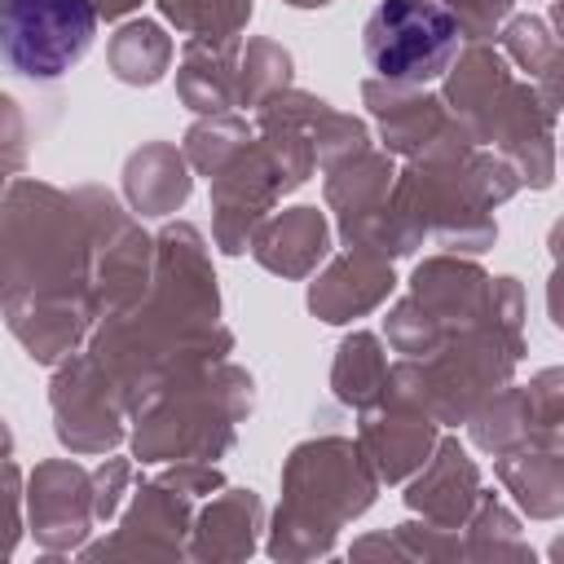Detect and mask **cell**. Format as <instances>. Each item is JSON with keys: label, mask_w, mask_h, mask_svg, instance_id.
<instances>
[{"label": "cell", "mask_w": 564, "mask_h": 564, "mask_svg": "<svg viewBox=\"0 0 564 564\" xmlns=\"http://www.w3.org/2000/svg\"><path fill=\"white\" fill-rule=\"evenodd\" d=\"M88 520H97L88 476L75 463H40L31 471V529L40 546L48 551L79 546Z\"/></svg>", "instance_id": "8992f818"}, {"label": "cell", "mask_w": 564, "mask_h": 564, "mask_svg": "<svg viewBox=\"0 0 564 564\" xmlns=\"http://www.w3.org/2000/svg\"><path fill=\"white\" fill-rule=\"evenodd\" d=\"M432 436V414L397 392H383V401L361 419V454L383 480H401L410 467L427 463Z\"/></svg>", "instance_id": "52a82bcc"}, {"label": "cell", "mask_w": 564, "mask_h": 564, "mask_svg": "<svg viewBox=\"0 0 564 564\" xmlns=\"http://www.w3.org/2000/svg\"><path fill=\"white\" fill-rule=\"evenodd\" d=\"M326 242H330V234H326L322 212L317 207H291L251 238V251L264 269L286 273V278H304L326 256Z\"/></svg>", "instance_id": "8fae6325"}, {"label": "cell", "mask_w": 564, "mask_h": 564, "mask_svg": "<svg viewBox=\"0 0 564 564\" xmlns=\"http://www.w3.org/2000/svg\"><path fill=\"white\" fill-rule=\"evenodd\" d=\"M238 35L234 40H207L189 35L185 40V62L176 70V88L189 110L220 115L238 101Z\"/></svg>", "instance_id": "9c48e42d"}, {"label": "cell", "mask_w": 564, "mask_h": 564, "mask_svg": "<svg viewBox=\"0 0 564 564\" xmlns=\"http://www.w3.org/2000/svg\"><path fill=\"white\" fill-rule=\"evenodd\" d=\"M128 476H132V467L123 458H106L93 471V507H97V520H110L119 511V489H123Z\"/></svg>", "instance_id": "7402d4cb"}, {"label": "cell", "mask_w": 564, "mask_h": 564, "mask_svg": "<svg viewBox=\"0 0 564 564\" xmlns=\"http://www.w3.org/2000/svg\"><path fill=\"white\" fill-rule=\"evenodd\" d=\"M502 40H507V53H511L529 75H542V66H546L551 53H555V40L546 35V26H542L538 18H516Z\"/></svg>", "instance_id": "ffe728a7"}, {"label": "cell", "mask_w": 564, "mask_h": 564, "mask_svg": "<svg viewBox=\"0 0 564 564\" xmlns=\"http://www.w3.org/2000/svg\"><path fill=\"white\" fill-rule=\"evenodd\" d=\"M119 397L123 388L110 379V370L97 357H75L53 379V419H57L62 445H70L75 454L110 449L123 436Z\"/></svg>", "instance_id": "5b68a950"}, {"label": "cell", "mask_w": 564, "mask_h": 564, "mask_svg": "<svg viewBox=\"0 0 564 564\" xmlns=\"http://www.w3.org/2000/svg\"><path fill=\"white\" fill-rule=\"evenodd\" d=\"M388 379H392V375H388V361H383L375 335H352V339H344L339 361H335V392H339V401H348V405H357V410H370L375 401H383Z\"/></svg>", "instance_id": "9a60e30c"}, {"label": "cell", "mask_w": 564, "mask_h": 564, "mask_svg": "<svg viewBox=\"0 0 564 564\" xmlns=\"http://www.w3.org/2000/svg\"><path fill=\"white\" fill-rule=\"evenodd\" d=\"M498 476L516 489V498L529 507V516H555L564 511V454L560 436H538L524 441L516 454H498Z\"/></svg>", "instance_id": "7c38bea8"}, {"label": "cell", "mask_w": 564, "mask_h": 564, "mask_svg": "<svg viewBox=\"0 0 564 564\" xmlns=\"http://www.w3.org/2000/svg\"><path fill=\"white\" fill-rule=\"evenodd\" d=\"M291 79V53L273 40H251L238 57V101L256 106L260 97H273Z\"/></svg>", "instance_id": "ac0fdd59"}, {"label": "cell", "mask_w": 564, "mask_h": 564, "mask_svg": "<svg viewBox=\"0 0 564 564\" xmlns=\"http://www.w3.org/2000/svg\"><path fill=\"white\" fill-rule=\"evenodd\" d=\"M93 4H97V13H101V18H123V13H128V9H137L141 0H93Z\"/></svg>", "instance_id": "cb8c5ba5"}, {"label": "cell", "mask_w": 564, "mask_h": 564, "mask_svg": "<svg viewBox=\"0 0 564 564\" xmlns=\"http://www.w3.org/2000/svg\"><path fill=\"white\" fill-rule=\"evenodd\" d=\"M551 251H555V260H564V220L551 229Z\"/></svg>", "instance_id": "d4e9b609"}, {"label": "cell", "mask_w": 564, "mask_h": 564, "mask_svg": "<svg viewBox=\"0 0 564 564\" xmlns=\"http://www.w3.org/2000/svg\"><path fill=\"white\" fill-rule=\"evenodd\" d=\"M242 145H247V123L242 119H229V115H220L212 123H198L185 137V154H189V163L203 176H216Z\"/></svg>", "instance_id": "d6986e66"}, {"label": "cell", "mask_w": 564, "mask_h": 564, "mask_svg": "<svg viewBox=\"0 0 564 564\" xmlns=\"http://www.w3.org/2000/svg\"><path fill=\"white\" fill-rule=\"evenodd\" d=\"M203 370V366H198ZM251 410V379L238 366H216L207 379H194V370L172 375V383L150 388L132 414H137V458H172V454H198L216 458L234 445V423Z\"/></svg>", "instance_id": "6da1fadb"}, {"label": "cell", "mask_w": 564, "mask_h": 564, "mask_svg": "<svg viewBox=\"0 0 564 564\" xmlns=\"http://www.w3.org/2000/svg\"><path fill=\"white\" fill-rule=\"evenodd\" d=\"M93 0H4V57L26 79L66 75L97 35Z\"/></svg>", "instance_id": "277c9868"}, {"label": "cell", "mask_w": 564, "mask_h": 564, "mask_svg": "<svg viewBox=\"0 0 564 564\" xmlns=\"http://www.w3.org/2000/svg\"><path fill=\"white\" fill-rule=\"evenodd\" d=\"M159 9L185 31L207 40H234L251 18V0H159Z\"/></svg>", "instance_id": "e0dca14e"}, {"label": "cell", "mask_w": 564, "mask_h": 564, "mask_svg": "<svg viewBox=\"0 0 564 564\" xmlns=\"http://www.w3.org/2000/svg\"><path fill=\"white\" fill-rule=\"evenodd\" d=\"M388 291H392V269L370 251H352L308 286V308L322 322H352L357 313L375 308Z\"/></svg>", "instance_id": "ba28073f"}, {"label": "cell", "mask_w": 564, "mask_h": 564, "mask_svg": "<svg viewBox=\"0 0 564 564\" xmlns=\"http://www.w3.org/2000/svg\"><path fill=\"white\" fill-rule=\"evenodd\" d=\"M286 4H300V9H313V4H330V0H286Z\"/></svg>", "instance_id": "484cf974"}, {"label": "cell", "mask_w": 564, "mask_h": 564, "mask_svg": "<svg viewBox=\"0 0 564 564\" xmlns=\"http://www.w3.org/2000/svg\"><path fill=\"white\" fill-rule=\"evenodd\" d=\"M441 4H449V9L458 13L467 40L494 35V26H498V22L507 18V9H511V0H441Z\"/></svg>", "instance_id": "44dd1931"}, {"label": "cell", "mask_w": 564, "mask_h": 564, "mask_svg": "<svg viewBox=\"0 0 564 564\" xmlns=\"http://www.w3.org/2000/svg\"><path fill=\"white\" fill-rule=\"evenodd\" d=\"M546 304H551V322H555V326L564 330V260H560V269H555V278H551Z\"/></svg>", "instance_id": "603a6c76"}, {"label": "cell", "mask_w": 564, "mask_h": 564, "mask_svg": "<svg viewBox=\"0 0 564 564\" xmlns=\"http://www.w3.org/2000/svg\"><path fill=\"white\" fill-rule=\"evenodd\" d=\"M260 520V502L251 489H229V498L212 502V511L198 520V546L194 555H247L251 551V529Z\"/></svg>", "instance_id": "2e32d148"}, {"label": "cell", "mask_w": 564, "mask_h": 564, "mask_svg": "<svg viewBox=\"0 0 564 564\" xmlns=\"http://www.w3.org/2000/svg\"><path fill=\"white\" fill-rule=\"evenodd\" d=\"M106 57H110L115 79H123V84H159L167 62H172V40L163 35L159 22L141 18V22H128V26H119L110 35Z\"/></svg>", "instance_id": "5bb4252c"}, {"label": "cell", "mask_w": 564, "mask_h": 564, "mask_svg": "<svg viewBox=\"0 0 564 564\" xmlns=\"http://www.w3.org/2000/svg\"><path fill=\"white\" fill-rule=\"evenodd\" d=\"M123 189L128 203L141 216H167L189 198V176H185V159L172 145H145L128 159L123 167Z\"/></svg>", "instance_id": "4fadbf2b"}, {"label": "cell", "mask_w": 564, "mask_h": 564, "mask_svg": "<svg viewBox=\"0 0 564 564\" xmlns=\"http://www.w3.org/2000/svg\"><path fill=\"white\" fill-rule=\"evenodd\" d=\"M476 494H480V485H476V463L463 454L458 441H441L436 463L410 485L405 502H410L414 511L432 516L436 524H458V520H467Z\"/></svg>", "instance_id": "30bf717a"}, {"label": "cell", "mask_w": 564, "mask_h": 564, "mask_svg": "<svg viewBox=\"0 0 564 564\" xmlns=\"http://www.w3.org/2000/svg\"><path fill=\"white\" fill-rule=\"evenodd\" d=\"M370 458H361V449L352 441H313V445H300L286 463V476H282V511H278V533L269 542V551L278 542H286L291 533H308L317 551L330 546L335 529L366 511L370 498H375V476L366 471Z\"/></svg>", "instance_id": "7a4b0ae2"}, {"label": "cell", "mask_w": 564, "mask_h": 564, "mask_svg": "<svg viewBox=\"0 0 564 564\" xmlns=\"http://www.w3.org/2000/svg\"><path fill=\"white\" fill-rule=\"evenodd\" d=\"M463 35L458 13L441 0H379L361 26V48L379 79L423 88L454 66Z\"/></svg>", "instance_id": "3957f363"}]
</instances>
